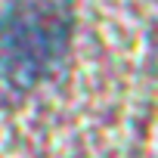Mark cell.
I'll use <instances>...</instances> for the list:
<instances>
[{"mask_svg": "<svg viewBox=\"0 0 158 158\" xmlns=\"http://www.w3.org/2000/svg\"><path fill=\"white\" fill-rule=\"evenodd\" d=\"M71 13L65 0H13L0 19V87L34 90L65 59Z\"/></svg>", "mask_w": 158, "mask_h": 158, "instance_id": "6da1fadb", "label": "cell"}]
</instances>
